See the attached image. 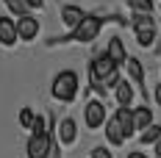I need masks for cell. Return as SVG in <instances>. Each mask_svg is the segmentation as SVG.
<instances>
[{"label":"cell","instance_id":"9c48e42d","mask_svg":"<svg viewBox=\"0 0 161 158\" xmlns=\"http://www.w3.org/2000/svg\"><path fill=\"white\" fill-rule=\"evenodd\" d=\"M114 97H117V103H119V106H128L130 108V103H133V86H130L128 80H117V83H114Z\"/></svg>","mask_w":161,"mask_h":158},{"label":"cell","instance_id":"ac0fdd59","mask_svg":"<svg viewBox=\"0 0 161 158\" xmlns=\"http://www.w3.org/2000/svg\"><path fill=\"white\" fill-rule=\"evenodd\" d=\"M133 11H153V0H125Z\"/></svg>","mask_w":161,"mask_h":158},{"label":"cell","instance_id":"7c38bea8","mask_svg":"<svg viewBox=\"0 0 161 158\" xmlns=\"http://www.w3.org/2000/svg\"><path fill=\"white\" fill-rule=\"evenodd\" d=\"M75 136H78L75 119H72V117H64L61 125H58V139H61V144H72V142H75Z\"/></svg>","mask_w":161,"mask_h":158},{"label":"cell","instance_id":"e0dca14e","mask_svg":"<svg viewBox=\"0 0 161 158\" xmlns=\"http://www.w3.org/2000/svg\"><path fill=\"white\" fill-rule=\"evenodd\" d=\"M6 8L17 17H25L28 14V6H25V0H6Z\"/></svg>","mask_w":161,"mask_h":158},{"label":"cell","instance_id":"d6986e66","mask_svg":"<svg viewBox=\"0 0 161 158\" xmlns=\"http://www.w3.org/2000/svg\"><path fill=\"white\" fill-rule=\"evenodd\" d=\"M31 133H47V122H45V117H33L31 128H28Z\"/></svg>","mask_w":161,"mask_h":158},{"label":"cell","instance_id":"44dd1931","mask_svg":"<svg viewBox=\"0 0 161 158\" xmlns=\"http://www.w3.org/2000/svg\"><path fill=\"white\" fill-rule=\"evenodd\" d=\"M92 158H114V155L106 150V147H95V150H92Z\"/></svg>","mask_w":161,"mask_h":158},{"label":"cell","instance_id":"cb8c5ba5","mask_svg":"<svg viewBox=\"0 0 161 158\" xmlns=\"http://www.w3.org/2000/svg\"><path fill=\"white\" fill-rule=\"evenodd\" d=\"M128 158H147L145 153H139V150H133V153H128Z\"/></svg>","mask_w":161,"mask_h":158},{"label":"cell","instance_id":"4fadbf2b","mask_svg":"<svg viewBox=\"0 0 161 158\" xmlns=\"http://www.w3.org/2000/svg\"><path fill=\"white\" fill-rule=\"evenodd\" d=\"M130 114H133V128L136 130H145L150 122H153V111L147 108V106H139V108H130Z\"/></svg>","mask_w":161,"mask_h":158},{"label":"cell","instance_id":"ba28073f","mask_svg":"<svg viewBox=\"0 0 161 158\" xmlns=\"http://www.w3.org/2000/svg\"><path fill=\"white\" fill-rule=\"evenodd\" d=\"M17 39V25L8 19V17H0V45H6V47H11Z\"/></svg>","mask_w":161,"mask_h":158},{"label":"cell","instance_id":"ffe728a7","mask_svg":"<svg viewBox=\"0 0 161 158\" xmlns=\"http://www.w3.org/2000/svg\"><path fill=\"white\" fill-rule=\"evenodd\" d=\"M33 117H36V114H33L31 108H22V111H19V125H22V128H31Z\"/></svg>","mask_w":161,"mask_h":158},{"label":"cell","instance_id":"3957f363","mask_svg":"<svg viewBox=\"0 0 161 158\" xmlns=\"http://www.w3.org/2000/svg\"><path fill=\"white\" fill-rule=\"evenodd\" d=\"M50 147H53V136L50 133H31V139H28V158H47Z\"/></svg>","mask_w":161,"mask_h":158},{"label":"cell","instance_id":"d4e9b609","mask_svg":"<svg viewBox=\"0 0 161 158\" xmlns=\"http://www.w3.org/2000/svg\"><path fill=\"white\" fill-rule=\"evenodd\" d=\"M153 147H156V158H161V139H158L156 144H153Z\"/></svg>","mask_w":161,"mask_h":158},{"label":"cell","instance_id":"8fae6325","mask_svg":"<svg viewBox=\"0 0 161 158\" xmlns=\"http://www.w3.org/2000/svg\"><path fill=\"white\" fill-rule=\"evenodd\" d=\"M103 125H106V136H108V142H111L114 147H119V144L128 142V139H125V133H122V128H119V122H117V117L106 119Z\"/></svg>","mask_w":161,"mask_h":158},{"label":"cell","instance_id":"7a4b0ae2","mask_svg":"<svg viewBox=\"0 0 161 158\" xmlns=\"http://www.w3.org/2000/svg\"><path fill=\"white\" fill-rule=\"evenodd\" d=\"M100 28H103V19H100V17L83 14V19L72 28V39H75V42H92L97 33H100Z\"/></svg>","mask_w":161,"mask_h":158},{"label":"cell","instance_id":"52a82bcc","mask_svg":"<svg viewBox=\"0 0 161 158\" xmlns=\"http://www.w3.org/2000/svg\"><path fill=\"white\" fill-rule=\"evenodd\" d=\"M114 117H117V122H119V128H122L125 139H130V136L136 133V128H133V114H130V108H128V106H119Z\"/></svg>","mask_w":161,"mask_h":158},{"label":"cell","instance_id":"277c9868","mask_svg":"<svg viewBox=\"0 0 161 158\" xmlns=\"http://www.w3.org/2000/svg\"><path fill=\"white\" fill-rule=\"evenodd\" d=\"M83 119H86V128H92V130L103 128V122H106V106L100 100H89L86 111H83Z\"/></svg>","mask_w":161,"mask_h":158},{"label":"cell","instance_id":"5bb4252c","mask_svg":"<svg viewBox=\"0 0 161 158\" xmlns=\"http://www.w3.org/2000/svg\"><path fill=\"white\" fill-rule=\"evenodd\" d=\"M61 19H64L67 28H75L80 19H83V8H78V6H64L61 8Z\"/></svg>","mask_w":161,"mask_h":158},{"label":"cell","instance_id":"7402d4cb","mask_svg":"<svg viewBox=\"0 0 161 158\" xmlns=\"http://www.w3.org/2000/svg\"><path fill=\"white\" fill-rule=\"evenodd\" d=\"M28 8H42V0H25Z\"/></svg>","mask_w":161,"mask_h":158},{"label":"cell","instance_id":"30bf717a","mask_svg":"<svg viewBox=\"0 0 161 158\" xmlns=\"http://www.w3.org/2000/svg\"><path fill=\"white\" fill-rule=\"evenodd\" d=\"M106 56H108V58H111L117 67L128 61V56H125V45H122V39H119V36H111V42H108V50H106Z\"/></svg>","mask_w":161,"mask_h":158},{"label":"cell","instance_id":"2e32d148","mask_svg":"<svg viewBox=\"0 0 161 158\" xmlns=\"http://www.w3.org/2000/svg\"><path fill=\"white\" fill-rule=\"evenodd\" d=\"M136 39H139L142 47H150V45L156 42V28H142V31H136Z\"/></svg>","mask_w":161,"mask_h":158},{"label":"cell","instance_id":"8992f818","mask_svg":"<svg viewBox=\"0 0 161 158\" xmlns=\"http://www.w3.org/2000/svg\"><path fill=\"white\" fill-rule=\"evenodd\" d=\"M125 67H128V75H130V80L139 86V92H142V97L147 100V86H145V69H142V61L139 58H128L125 61Z\"/></svg>","mask_w":161,"mask_h":158},{"label":"cell","instance_id":"6da1fadb","mask_svg":"<svg viewBox=\"0 0 161 158\" xmlns=\"http://www.w3.org/2000/svg\"><path fill=\"white\" fill-rule=\"evenodd\" d=\"M75 95H78V75L72 69H61L53 80V97L61 103H69L75 100Z\"/></svg>","mask_w":161,"mask_h":158},{"label":"cell","instance_id":"9a60e30c","mask_svg":"<svg viewBox=\"0 0 161 158\" xmlns=\"http://www.w3.org/2000/svg\"><path fill=\"white\" fill-rule=\"evenodd\" d=\"M158 139H161V125L150 122V125L142 130V139H139V142H142V144H156Z\"/></svg>","mask_w":161,"mask_h":158},{"label":"cell","instance_id":"5b68a950","mask_svg":"<svg viewBox=\"0 0 161 158\" xmlns=\"http://www.w3.org/2000/svg\"><path fill=\"white\" fill-rule=\"evenodd\" d=\"M36 33H39V22H36V17H31V14L19 17V22H17V36L25 39V42H33Z\"/></svg>","mask_w":161,"mask_h":158},{"label":"cell","instance_id":"603a6c76","mask_svg":"<svg viewBox=\"0 0 161 158\" xmlns=\"http://www.w3.org/2000/svg\"><path fill=\"white\" fill-rule=\"evenodd\" d=\"M153 97H156V103L161 106V86H156V89H153Z\"/></svg>","mask_w":161,"mask_h":158}]
</instances>
